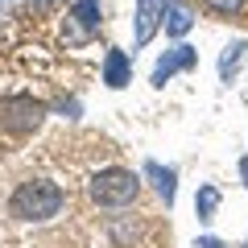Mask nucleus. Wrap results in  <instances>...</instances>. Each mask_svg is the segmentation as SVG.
<instances>
[{"mask_svg":"<svg viewBox=\"0 0 248 248\" xmlns=\"http://www.w3.org/2000/svg\"><path fill=\"white\" fill-rule=\"evenodd\" d=\"M62 207H66V190L50 178H25L9 199V215L21 223H50L54 215H62Z\"/></svg>","mask_w":248,"mask_h":248,"instance_id":"1","label":"nucleus"},{"mask_svg":"<svg viewBox=\"0 0 248 248\" xmlns=\"http://www.w3.org/2000/svg\"><path fill=\"white\" fill-rule=\"evenodd\" d=\"M87 195L99 207H128L141 195V178L133 170H124V166H108V170H95L87 178Z\"/></svg>","mask_w":248,"mask_h":248,"instance_id":"2","label":"nucleus"},{"mask_svg":"<svg viewBox=\"0 0 248 248\" xmlns=\"http://www.w3.org/2000/svg\"><path fill=\"white\" fill-rule=\"evenodd\" d=\"M50 108L42 99H29V95H9L0 99V128H9V133H33L37 124L46 120Z\"/></svg>","mask_w":248,"mask_h":248,"instance_id":"3","label":"nucleus"},{"mask_svg":"<svg viewBox=\"0 0 248 248\" xmlns=\"http://www.w3.org/2000/svg\"><path fill=\"white\" fill-rule=\"evenodd\" d=\"M195 66H199V50H195V46H174V50H166V54L157 58V66H153L149 83H153V87H166L174 75L195 71Z\"/></svg>","mask_w":248,"mask_h":248,"instance_id":"4","label":"nucleus"},{"mask_svg":"<svg viewBox=\"0 0 248 248\" xmlns=\"http://www.w3.org/2000/svg\"><path fill=\"white\" fill-rule=\"evenodd\" d=\"M166 9H170V0H137L133 46H149V42H153V33H157L161 21H166Z\"/></svg>","mask_w":248,"mask_h":248,"instance_id":"5","label":"nucleus"},{"mask_svg":"<svg viewBox=\"0 0 248 248\" xmlns=\"http://www.w3.org/2000/svg\"><path fill=\"white\" fill-rule=\"evenodd\" d=\"M71 21L79 25L71 33V42H87V37L99 29V21H104V17H99V0H75V4H71Z\"/></svg>","mask_w":248,"mask_h":248,"instance_id":"6","label":"nucleus"},{"mask_svg":"<svg viewBox=\"0 0 248 248\" xmlns=\"http://www.w3.org/2000/svg\"><path fill=\"white\" fill-rule=\"evenodd\" d=\"M145 178L153 182V190L161 195V203L174 207V199H178V170L161 166V161H145Z\"/></svg>","mask_w":248,"mask_h":248,"instance_id":"7","label":"nucleus"},{"mask_svg":"<svg viewBox=\"0 0 248 248\" xmlns=\"http://www.w3.org/2000/svg\"><path fill=\"white\" fill-rule=\"evenodd\" d=\"M104 83L112 91H120V87L133 83V62H128V54H124V50H116V46L104 54Z\"/></svg>","mask_w":248,"mask_h":248,"instance_id":"8","label":"nucleus"},{"mask_svg":"<svg viewBox=\"0 0 248 248\" xmlns=\"http://www.w3.org/2000/svg\"><path fill=\"white\" fill-rule=\"evenodd\" d=\"M161 29H166V37H186L190 29H195V9H190L186 0H170Z\"/></svg>","mask_w":248,"mask_h":248,"instance_id":"9","label":"nucleus"},{"mask_svg":"<svg viewBox=\"0 0 248 248\" xmlns=\"http://www.w3.org/2000/svg\"><path fill=\"white\" fill-rule=\"evenodd\" d=\"M244 58H248V37H236V42L223 46V54H219V83L236 79L240 66H244Z\"/></svg>","mask_w":248,"mask_h":248,"instance_id":"10","label":"nucleus"},{"mask_svg":"<svg viewBox=\"0 0 248 248\" xmlns=\"http://www.w3.org/2000/svg\"><path fill=\"white\" fill-rule=\"evenodd\" d=\"M219 203H223L219 186H211V182L199 186V190H195V215H199V223H211L215 211H219Z\"/></svg>","mask_w":248,"mask_h":248,"instance_id":"11","label":"nucleus"},{"mask_svg":"<svg viewBox=\"0 0 248 248\" xmlns=\"http://www.w3.org/2000/svg\"><path fill=\"white\" fill-rule=\"evenodd\" d=\"M203 4L215 13V17H236V13L244 9V0H203Z\"/></svg>","mask_w":248,"mask_h":248,"instance_id":"12","label":"nucleus"},{"mask_svg":"<svg viewBox=\"0 0 248 248\" xmlns=\"http://www.w3.org/2000/svg\"><path fill=\"white\" fill-rule=\"evenodd\" d=\"M190 248H228V244H223L219 236H199V240H195Z\"/></svg>","mask_w":248,"mask_h":248,"instance_id":"13","label":"nucleus"},{"mask_svg":"<svg viewBox=\"0 0 248 248\" xmlns=\"http://www.w3.org/2000/svg\"><path fill=\"white\" fill-rule=\"evenodd\" d=\"M240 182L248 186V153H244V157H240Z\"/></svg>","mask_w":248,"mask_h":248,"instance_id":"14","label":"nucleus"},{"mask_svg":"<svg viewBox=\"0 0 248 248\" xmlns=\"http://www.w3.org/2000/svg\"><path fill=\"white\" fill-rule=\"evenodd\" d=\"M33 9H50V4H58V0H29Z\"/></svg>","mask_w":248,"mask_h":248,"instance_id":"15","label":"nucleus"},{"mask_svg":"<svg viewBox=\"0 0 248 248\" xmlns=\"http://www.w3.org/2000/svg\"><path fill=\"white\" fill-rule=\"evenodd\" d=\"M244 248H248V240H244Z\"/></svg>","mask_w":248,"mask_h":248,"instance_id":"16","label":"nucleus"}]
</instances>
